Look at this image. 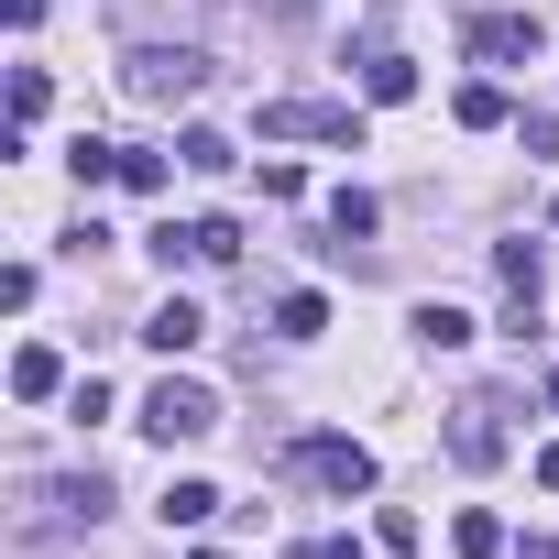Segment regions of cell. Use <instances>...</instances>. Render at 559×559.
Segmentation results:
<instances>
[{
    "instance_id": "cell-1",
    "label": "cell",
    "mask_w": 559,
    "mask_h": 559,
    "mask_svg": "<svg viewBox=\"0 0 559 559\" xmlns=\"http://www.w3.org/2000/svg\"><path fill=\"white\" fill-rule=\"evenodd\" d=\"M198 78H209V56H198V45H132V56H121V88H132V99H154V110L198 99Z\"/></svg>"
},
{
    "instance_id": "cell-2",
    "label": "cell",
    "mask_w": 559,
    "mask_h": 559,
    "mask_svg": "<svg viewBox=\"0 0 559 559\" xmlns=\"http://www.w3.org/2000/svg\"><path fill=\"white\" fill-rule=\"evenodd\" d=\"M219 428V395L209 384H187V373H165L154 395H143V439H165V450H187V439H209Z\"/></svg>"
},
{
    "instance_id": "cell-3",
    "label": "cell",
    "mask_w": 559,
    "mask_h": 559,
    "mask_svg": "<svg viewBox=\"0 0 559 559\" xmlns=\"http://www.w3.org/2000/svg\"><path fill=\"white\" fill-rule=\"evenodd\" d=\"M263 132L274 143H362V110L352 99H263Z\"/></svg>"
},
{
    "instance_id": "cell-4",
    "label": "cell",
    "mask_w": 559,
    "mask_h": 559,
    "mask_svg": "<svg viewBox=\"0 0 559 559\" xmlns=\"http://www.w3.org/2000/svg\"><path fill=\"white\" fill-rule=\"evenodd\" d=\"M286 472L319 483V493H373V450H362V439H297Z\"/></svg>"
},
{
    "instance_id": "cell-5",
    "label": "cell",
    "mask_w": 559,
    "mask_h": 559,
    "mask_svg": "<svg viewBox=\"0 0 559 559\" xmlns=\"http://www.w3.org/2000/svg\"><path fill=\"white\" fill-rule=\"evenodd\" d=\"M450 461L461 472H493L504 461V395H461L450 406Z\"/></svg>"
},
{
    "instance_id": "cell-6",
    "label": "cell",
    "mask_w": 559,
    "mask_h": 559,
    "mask_svg": "<svg viewBox=\"0 0 559 559\" xmlns=\"http://www.w3.org/2000/svg\"><path fill=\"white\" fill-rule=\"evenodd\" d=\"M537 45H548L537 12H483V23H472V56H483V67H526Z\"/></svg>"
},
{
    "instance_id": "cell-7",
    "label": "cell",
    "mask_w": 559,
    "mask_h": 559,
    "mask_svg": "<svg viewBox=\"0 0 559 559\" xmlns=\"http://www.w3.org/2000/svg\"><path fill=\"white\" fill-rule=\"evenodd\" d=\"M132 341H154V352H198V341H209V319H198L187 297H165V308H154V319H143Z\"/></svg>"
},
{
    "instance_id": "cell-8",
    "label": "cell",
    "mask_w": 559,
    "mask_h": 559,
    "mask_svg": "<svg viewBox=\"0 0 559 559\" xmlns=\"http://www.w3.org/2000/svg\"><path fill=\"white\" fill-rule=\"evenodd\" d=\"M12 395H23V406H45V395H67V362H56L45 341H23V352H12Z\"/></svg>"
},
{
    "instance_id": "cell-9",
    "label": "cell",
    "mask_w": 559,
    "mask_h": 559,
    "mask_svg": "<svg viewBox=\"0 0 559 559\" xmlns=\"http://www.w3.org/2000/svg\"><path fill=\"white\" fill-rule=\"evenodd\" d=\"M45 504H67V526H99V515H110V483H99V472H67Z\"/></svg>"
},
{
    "instance_id": "cell-10",
    "label": "cell",
    "mask_w": 559,
    "mask_h": 559,
    "mask_svg": "<svg viewBox=\"0 0 559 559\" xmlns=\"http://www.w3.org/2000/svg\"><path fill=\"white\" fill-rule=\"evenodd\" d=\"M154 515H165V526H209V515H219V483H198V472H187V483H165V504H154Z\"/></svg>"
},
{
    "instance_id": "cell-11",
    "label": "cell",
    "mask_w": 559,
    "mask_h": 559,
    "mask_svg": "<svg viewBox=\"0 0 559 559\" xmlns=\"http://www.w3.org/2000/svg\"><path fill=\"white\" fill-rule=\"evenodd\" d=\"M274 330H286V341H319V330H330V297H319V286H297V297H274Z\"/></svg>"
},
{
    "instance_id": "cell-12",
    "label": "cell",
    "mask_w": 559,
    "mask_h": 559,
    "mask_svg": "<svg viewBox=\"0 0 559 559\" xmlns=\"http://www.w3.org/2000/svg\"><path fill=\"white\" fill-rule=\"evenodd\" d=\"M362 99H384V110L417 99V67H406V56H362Z\"/></svg>"
},
{
    "instance_id": "cell-13",
    "label": "cell",
    "mask_w": 559,
    "mask_h": 559,
    "mask_svg": "<svg viewBox=\"0 0 559 559\" xmlns=\"http://www.w3.org/2000/svg\"><path fill=\"white\" fill-rule=\"evenodd\" d=\"M493 274L515 286V308H537V241H493Z\"/></svg>"
},
{
    "instance_id": "cell-14",
    "label": "cell",
    "mask_w": 559,
    "mask_h": 559,
    "mask_svg": "<svg viewBox=\"0 0 559 559\" xmlns=\"http://www.w3.org/2000/svg\"><path fill=\"white\" fill-rule=\"evenodd\" d=\"M450 121H461V132H504V88H483V78H472V88L450 99Z\"/></svg>"
},
{
    "instance_id": "cell-15",
    "label": "cell",
    "mask_w": 559,
    "mask_h": 559,
    "mask_svg": "<svg viewBox=\"0 0 559 559\" xmlns=\"http://www.w3.org/2000/svg\"><path fill=\"white\" fill-rule=\"evenodd\" d=\"M406 330H417V341H428V352H461V341H472V319H461V308H439V297H428V308H417V319H406Z\"/></svg>"
},
{
    "instance_id": "cell-16",
    "label": "cell",
    "mask_w": 559,
    "mask_h": 559,
    "mask_svg": "<svg viewBox=\"0 0 559 559\" xmlns=\"http://www.w3.org/2000/svg\"><path fill=\"white\" fill-rule=\"evenodd\" d=\"M67 165H78V187H110V176H121V143H88V132H78Z\"/></svg>"
},
{
    "instance_id": "cell-17",
    "label": "cell",
    "mask_w": 559,
    "mask_h": 559,
    "mask_svg": "<svg viewBox=\"0 0 559 559\" xmlns=\"http://www.w3.org/2000/svg\"><path fill=\"white\" fill-rule=\"evenodd\" d=\"M176 154H187V165H198V176H230V165H241V154H230V132H187V143H176Z\"/></svg>"
},
{
    "instance_id": "cell-18",
    "label": "cell",
    "mask_w": 559,
    "mask_h": 559,
    "mask_svg": "<svg viewBox=\"0 0 559 559\" xmlns=\"http://www.w3.org/2000/svg\"><path fill=\"white\" fill-rule=\"evenodd\" d=\"M362 230H373V198L341 187V198H330V241H362Z\"/></svg>"
},
{
    "instance_id": "cell-19",
    "label": "cell",
    "mask_w": 559,
    "mask_h": 559,
    "mask_svg": "<svg viewBox=\"0 0 559 559\" xmlns=\"http://www.w3.org/2000/svg\"><path fill=\"white\" fill-rule=\"evenodd\" d=\"M450 548H461V559H493V548H504V526H493V515H483V504H472V515H461V526H450Z\"/></svg>"
},
{
    "instance_id": "cell-20",
    "label": "cell",
    "mask_w": 559,
    "mask_h": 559,
    "mask_svg": "<svg viewBox=\"0 0 559 559\" xmlns=\"http://www.w3.org/2000/svg\"><path fill=\"white\" fill-rule=\"evenodd\" d=\"M45 99H56L45 67H12V121H45Z\"/></svg>"
},
{
    "instance_id": "cell-21",
    "label": "cell",
    "mask_w": 559,
    "mask_h": 559,
    "mask_svg": "<svg viewBox=\"0 0 559 559\" xmlns=\"http://www.w3.org/2000/svg\"><path fill=\"white\" fill-rule=\"evenodd\" d=\"M319 559H373V548H362V537H330V548H319Z\"/></svg>"
},
{
    "instance_id": "cell-22",
    "label": "cell",
    "mask_w": 559,
    "mask_h": 559,
    "mask_svg": "<svg viewBox=\"0 0 559 559\" xmlns=\"http://www.w3.org/2000/svg\"><path fill=\"white\" fill-rule=\"evenodd\" d=\"M537 483H548V493H559V439H548V450H537Z\"/></svg>"
},
{
    "instance_id": "cell-23",
    "label": "cell",
    "mask_w": 559,
    "mask_h": 559,
    "mask_svg": "<svg viewBox=\"0 0 559 559\" xmlns=\"http://www.w3.org/2000/svg\"><path fill=\"white\" fill-rule=\"evenodd\" d=\"M515 559H559V537H526V548H515Z\"/></svg>"
},
{
    "instance_id": "cell-24",
    "label": "cell",
    "mask_w": 559,
    "mask_h": 559,
    "mask_svg": "<svg viewBox=\"0 0 559 559\" xmlns=\"http://www.w3.org/2000/svg\"><path fill=\"white\" fill-rule=\"evenodd\" d=\"M548 406H559V373H548Z\"/></svg>"
},
{
    "instance_id": "cell-25",
    "label": "cell",
    "mask_w": 559,
    "mask_h": 559,
    "mask_svg": "<svg viewBox=\"0 0 559 559\" xmlns=\"http://www.w3.org/2000/svg\"><path fill=\"white\" fill-rule=\"evenodd\" d=\"M198 559H219V548H198Z\"/></svg>"
}]
</instances>
